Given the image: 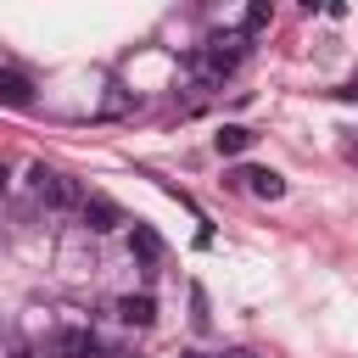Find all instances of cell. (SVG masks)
Returning <instances> with one entry per match:
<instances>
[{
    "label": "cell",
    "mask_w": 358,
    "mask_h": 358,
    "mask_svg": "<svg viewBox=\"0 0 358 358\" xmlns=\"http://www.w3.org/2000/svg\"><path fill=\"white\" fill-rule=\"evenodd\" d=\"M241 56H246V39H207V50H201V78H224V73H235Z\"/></svg>",
    "instance_id": "7a4b0ae2"
},
{
    "label": "cell",
    "mask_w": 358,
    "mask_h": 358,
    "mask_svg": "<svg viewBox=\"0 0 358 358\" xmlns=\"http://www.w3.org/2000/svg\"><path fill=\"white\" fill-rule=\"evenodd\" d=\"M78 218L95 229V235H106V229H117V224H129L123 218V207L117 201H106V196H84V207H78Z\"/></svg>",
    "instance_id": "3957f363"
},
{
    "label": "cell",
    "mask_w": 358,
    "mask_h": 358,
    "mask_svg": "<svg viewBox=\"0 0 358 358\" xmlns=\"http://www.w3.org/2000/svg\"><path fill=\"white\" fill-rule=\"evenodd\" d=\"M28 190H34L45 207H62V213H67V207H84V190H78L67 173L45 168V162H34V168H28Z\"/></svg>",
    "instance_id": "6da1fadb"
},
{
    "label": "cell",
    "mask_w": 358,
    "mask_h": 358,
    "mask_svg": "<svg viewBox=\"0 0 358 358\" xmlns=\"http://www.w3.org/2000/svg\"><path fill=\"white\" fill-rule=\"evenodd\" d=\"M252 140H257V134H252L246 123H224V129L213 134V145H218V157H241V151H246Z\"/></svg>",
    "instance_id": "52a82bcc"
},
{
    "label": "cell",
    "mask_w": 358,
    "mask_h": 358,
    "mask_svg": "<svg viewBox=\"0 0 358 358\" xmlns=\"http://www.w3.org/2000/svg\"><path fill=\"white\" fill-rule=\"evenodd\" d=\"M28 101H34V84H28L22 73L0 67V106H28Z\"/></svg>",
    "instance_id": "ba28073f"
},
{
    "label": "cell",
    "mask_w": 358,
    "mask_h": 358,
    "mask_svg": "<svg viewBox=\"0 0 358 358\" xmlns=\"http://www.w3.org/2000/svg\"><path fill=\"white\" fill-rule=\"evenodd\" d=\"M129 252H134L145 268H157V263H162V235H157L151 224H140V218H134V229H129Z\"/></svg>",
    "instance_id": "5b68a950"
},
{
    "label": "cell",
    "mask_w": 358,
    "mask_h": 358,
    "mask_svg": "<svg viewBox=\"0 0 358 358\" xmlns=\"http://www.w3.org/2000/svg\"><path fill=\"white\" fill-rule=\"evenodd\" d=\"M90 352H95V330H84V324H67L50 336V358H90Z\"/></svg>",
    "instance_id": "277c9868"
},
{
    "label": "cell",
    "mask_w": 358,
    "mask_h": 358,
    "mask_svg": "<svg viewBox=\"0 0 358 358\" xmlns=\"http://www.w3.org/2000/svg\"><path fill=\"white\" fill-rule=\"evenodd\" d=\"M117 319L134 324V330H145V324L157 319V302H151V296H123V302H117Z\"/></svg>",
    "instance_id": "9c48e42d"
},
{
    "label": "cell",
    "mask_w": 358,
    "mask_h": 358,
    "mask_svg": "<svg viewBox=\"0 0 358 358\" xmlns=\"http://www.w3.org/2000/svg\"><path fill=\"white\" fill-rule=\"evenodd\" d=\"M235 358H246V352H235Z\"/></svg>",
    "instance_id": "7c38bea8"
},
{
    "label": "cell",
    "mask_w": 358,
    "mask_h": 358,
    "mask_svg": "<svg viewBox=\"0 0 358 358\" xmlns=\"http://www.w3.org/2000/svg\"><path fill=\"white\" fill-rule=\"evenodd\" d=\"M235 179H246V190L263 196V201H280V196H285V179H280L274 168H241Z\"/></svg>",
    "instance_id": "8992f818"
},
{
    "label": "cell",
    "mask_w": 358,
    "mask_h": 358,
    "mask_svg": "<svg viewBox=\"0 0 358 358\" xmlns=\"http://www.w3.org/2000/svg\"><path fill=\"white\" fill-rule=\"evenodd\" d=\"M336 95H358V73H352V84H347V90H336Z\"/></svg>",
    "instance_id": "30bf717a"
},
{
    "label": "cell",
    "mask_w": 358,
    "mask_h": 358,
    "mask_svg": "<svg viewBox=\"0 0 358 358\" xmlns=\"http://www.w3.org/2000/svg\"><path fill=\"white\" fill-rule=\"evenodd\" d=\"M179 358H201V352H179Z\"/></svg>",
    "instance_id": "8fae6325"
}]
</instances>
